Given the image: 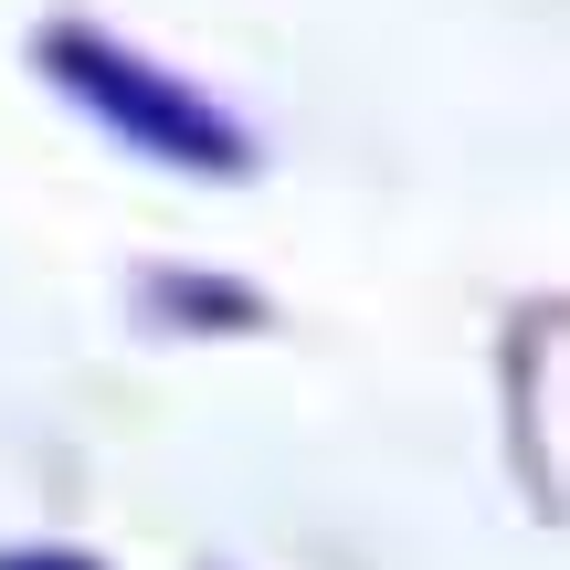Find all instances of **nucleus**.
I'll return each mask as SVG.
<instances>
[{
	"label": "nucleus",
	"mask_w": 570,
	"mask_h": 570,
	"mask_svg": "<svg viewBox=\"0 0 570 570\" xmlns=\"http://www.w3.org/2000/svg\"><path fill=\"white\" fill-rule=\"evenodd\" d=\"M42 75H53L96 127H117L127 148H148V159H169V169H212V180L254 169V138H244V127H233L223 106L202 96V85H180L169 63L127 53L117 32L53 21V32H42Z\"/></svg>",
	"instance_id": "f257e3e1"
},
{
	"label": "nucleus",
	"mask_w": 570,
	"mask_h": 570,
	"mask_svg": "<svg viewBox=\"0 0 570 570\" xmlns=\"http://www.w3.org/2000/svg\"><path fill=\"white\" fill-rule=\"evenodd\" d=\"M0 570H96L85 550H0Z\"/></svg>",
	"instance_id": "f03ea898"
}]
</instances>
